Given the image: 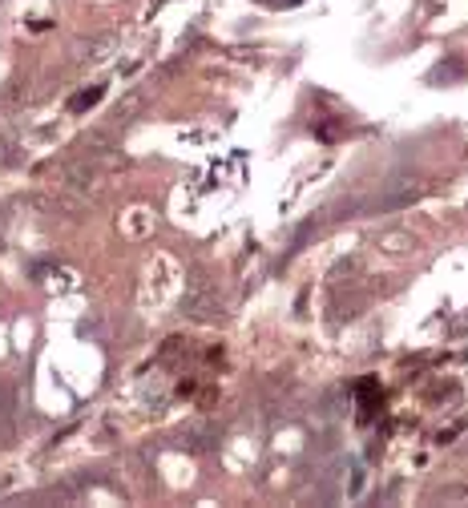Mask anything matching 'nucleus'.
Returning a JSON list of instances; mask_svg holds the SVG:
<instances>
[{
  "mask_svg": "<svg viewBox=\"0 0 468 508\" xmlns=\"http://www.w3.org/2000/svg\"><path fill=\"white\" fill-rule=\"evenodd\" d=\"M182 311H186V315H194V319H210V315H214L210 287H206L202 278H198V282H194V287L186 291V299H182Z\"/></svg>",
  "mask_w": 468,
  "mask_h": 508,
  "instance_id": "f257e3e1",
  "label": "nucleus"
},
{
  "mask_svg": "<svg viewBox=\"0 0 468 508\" xmlns=\"http://www.w3.org/2000/svg\"><path fill=\"white\" fill-rule=\"evenodd\" d=\"M101 93H105L101 85H93V89H85V93H77V101H73L69 109H73V114H85V109H89L93 101H101Z\"/></svg>",
  "mask_w": 468,
  "mask_h": 508,
  "instance_id": "f03ea898",
  "label": "nucleus"
}]
</instances>
